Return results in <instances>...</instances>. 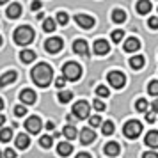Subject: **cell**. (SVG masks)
<instances>
[{"mask_svg": "<svg viewBox=\"0 0 158 158\" xmlns=\"http://www.w3.org/2000/svg\"><path fill=\"white\" fill-rule=\"evenodd\" d=\"M52 77H53V71H52V68L48 64H41L34 66V69H32V80H34V84L39 87H46L48 84L52 82Z\"/></svg>", "mask_w": 158, "mask_h": 158, "instance_id": "cell-1", "label": "cell"}, {"mask_svg": "<svg viewBox=\"0 0 158 158\" xmlns=\"http://www.w3.org/2000/svg\"><path fill=\"white\" fill-rule=\"evenodd\" d=\"M13 39H15L16 44H20V46H27V44L32 43V39H34V30L30 29L29 25H22V27H18V29L15 30Z\"/></svg>", "mask_w": 158, "mask_h": 158, "instance_id": "cell-2", "label": "cell"}, {"mask_svg": "<svg viewBox=\"0 0 158 158\" xmlns=\"http://www.w3.org/2000/svg\"><path fill=\"white\" fill-rule=\"evenodd\" d=\"M62 77L66 80H71V82H77V80L82 77V68H80L78 62H66L64 68H62Z\"/></svg>", "mask_w": 158, "mask_h": 158, "instance_id": "cell-3", "label": "cell"}, {"mask_svg": "<svg viewBox=\"0 0 158 158\" xmlns=\"http://www.w3.org/2000/svg\"><path fill=\"white\" fill-rule=\"evenodd\" d=\"M140 131H142V124H140V121H135V119L128 121L123 128V133L126 139H137L140 135Z\"/></svg>", "mask_w": 158, "mask_h": 158, "instance_id": "cell-4", "label": "cell"}, {"mask_svg": "<svg viewBox=\"0 0 158 158\" xmlns=\"http://www.w3.org/2000/svg\"><path fill=\"white\" fill-rule=\"evenodd\" d=\"M107 80L114 89H121V87H124V84H126V77H124L121 71H108Z\"/></svg>", "mask_w": 158, "mask_h": 158, "instance_id": "cell-5", "label": "cell"}, {"mask_svg": "<svg viewBox=\"0 0 158 158\" xmlns=\"http://www.w3.org/2000/svg\"><path fill=\"white\" fill-rule=\"evenodd\" d=\"M73 114L77 119H85L87 115H89V103L84 100L77 101L75 105H73Z\"/></svg>", "mask_w": 158, "mask_h": 158, "instance_id": "cell-6", "label": "cell"}, {"mask_svg": "<svg viewBox=\"0 0 158 158\" xmlns=\"http://www.w3.org/2000/svg\"><path fill=\"white\" fill-rule=\"evenodd\" d=\"M62 46H64V43H62L60 37H50V39L44 41V50L48 53H57V52L62 50Z\"/></svg>", "mask_w": 158, "mask_h": 158, "instance_id": "cell-7", "label": "cell"}, {"mask_svg": "<svg viewBox=\"0 0 158 158\" xmlns=\"http://www.w3.org/2000/svg\"><path fill=\"white\" fill-rule=\"evenodd\" d=\"M25 130L30 131V133H39L41 131V119L37 115H30L25 121Z\"/></svg>", "mask_w": 158, "mask_h": 158, "instance_id": "cell-8", "label": "cell"}, {"mask_svg": "<svg viewBox=\"0 0 158 158\" xmlns=\"http://www.w3.org/2000/svg\"><path fill=\"white\" fill-rule=\"evenodd\" d=\"M75 22L78 23V27L80 29H93V25H94V18L93 16H89V15H75Z\"/></svg>", "mask_w": 158, "mask_h": 158, "instance_id": "cell-9", "label": "cell"}, {"mask_svg": "<svg viewBox=\"0 0 158 158\" xmlns=\"http://www.w3.org/2000/svg\"><path fill=\"white\" fill-rule=\"evenodd\" d=\"M73 52L78 53V55H84V57H89V46L84 39H77L73 43Z\"/></svg>", "mask_w": 158, "mask_h": 158, "instance_id": "cell-10", "label": "cell"}, {"mask_svg": "<svg viewBox=\"0 0 158 158\" xmlns=\"http://www.w3.org/2000/svg\"><path fill=\"white\" fill-rule=\"evenodd\" d=\"M108 52H110V44H108V41H105V39H98V41L94 43V53H96V55H107Z\"/></svg>", "mask_w": 158, "mask_h": 158, "instance_id": "cell-11", "label": "cell"}, {"mask_svg": "<svg viewBox=\"0 0 158 158\" xmlns=\"http://www.w3.org/2000/svg\"><path fill=\"white\" fill-rule=\"evenodd\" d=\"M20 100L25 103V105H34L36 103V93L32 89H23L22 94H20Z\"/></svg>", "mask_w": 158, "mask_h": 158, "instance_id": "cell-12", "label": "cell"}, {"mask_svg": "<svg viewBox=\"0 0 158 158\" xmlns=\"http://www.w3.org/2000/svg\"><path fill=\"white\" fill-rule=\"evenodd\" d=\"M96 139V135H94L93 128H84L82 131H80V142L84 144V146H87V144H91Z\"/></svg>", "mask_w": 158, "mask_h": 158, "instance_id": "cell-13", "label": "cell"}, {"mask_svg": "<svg viewBox=\"0 0 158 158\" xmlns=\"http://www.w3.org/2000/svg\"><path fill=\"white\" fill-rule=\"evenodd\" d=\"M16 77H18V73H16V71H6L2 77H0V87L13 84V82L16 80Z\"/></svg>", "mask_w": 158, "mask_h": 158, "instance_id": "cell-14", "label": "cell"}, {"mask_svg": "<svg viewBox=\"0 0 158 158\" xmlns=\"http://www.w3.org/2000/svg\"><path fill=\"white\" fill-rule=\"evenodd\" d=\"M140 48V41L137 39V37H128L126 39V43H124V52H137Z\"/></svg>", "mask_w": 158, "mask_h": 158, "instance_id": "cell-15", "label": "cell"}, {"mask_svg": "<svg viewBox=\"0 0 158 158\" xmlns=\"http://www.w3.org/2000/svg\"><path fill=\"white\" fill-rule=\"evenodd\" d=\"M103 151H105V155H108V156H117L119 151H121V148H119V144L117 142H107Z\"/></svg>", "mask_w": 158, "mask_h": 158, "instance_id": "cell-16", "label": "cell"}, {"mask_svg": "<svg viewBox=\"0 0 158 158\" xmlns=\"http://www.w3.org/2000/svg\"><path fill=\"white\" fill-rule=\"evenodd\" d=\"M20 15H22V6L20 4H11L7 7V16L11 18V20H16V18H20Z\"/></svg>", "mask_w": 158, "mask_h": 158, "instance_id": "cell-17", "label": "cell"}, {"mask_svg": "<svg viewBox=\"0 0 158 158\" xmlns=\"http://www.w3.org/2000/svg\"><path fill=\"white\" fill-rule=\"evenodd\" d=\"M146 144H148L149 148H158V131L156 130L148 131V135H146Z\"/></svg>", "mask_w": 158, "mask_h": 158, "instance_id": "cell-18", "label": "cell"}, {"mask_svg": "<svg viewBox=\"0 0 158 158\" xmlns=\"http://www.w3.org/2000/svg\"><path fill=\"white\" fill-rule=\"evenodd\" d=\"M30 144V139L29 135H25V133H20V135L16 137V148L18 149H27Z\"/></svg>", "mask_w": 158, "mask_h": 158, "instance_id": "cell-19", "label": "cell"}, {"mask_svg": "<svg viewBox=\"0 0 158 158\" xmlns=\"http://www.w3.org/2000/svg\"><path fill=\"white\" fill-rule=\"evenodd\" d=\"M73 151V146L69 142H59V148H57V153L60 156H68V155H71Z\"/></svg>", "mask_w": 158, "mask_h": 158, "instance_id": "cell-20", "label": "cell"}, {"mask_svg": "<svg viewBox=\"0 0 158 158\" xmlns=\"http://www.w3.org/2000/svg\"><path fill=\"white\" fill-rule=\"evenodd\" d=\"M137 11H139L140 15H148L151 11V2L149 0H140V2L137 4Z\"/></svg>", "mask_w": 158, "mask_h": 158, "instance_id": "cell-21", "label": "cell"}, {"mask_svg": "<svg viewBox=\"0 0 158 158\" xmlns=\"http://www.w3.org/2000/svg\"><path fill=\"white\" fill-rule=\"evenodd\" d=\"M77 135H78V131H77V128H75V126H71V124L64 126V137L68 139V140H75V139H77Z\"/></svg>", "mask_w": 158, "mask_h": 158, "instance_id": "cell-22", "label": "cell"}, {"mask_svg": "<svg viewBox=\"0 0 158 158\" xmlns=\"http://www.w3.org/2000/svg\"><path fill=\"white\" fill-rule=\"evenodd\" d=\"M130 66L133 69H140L144 66V57L142 55H135V57H130Z\"/></svg>", "mask_w": 158, "mask_h": 158, "instance_id": "cell-23", "label": "cell"}, {"mask_svg": "<svg viewBox=\"0 0 158 158\" xmlns=\"http://www.w3.org/2000/svg\"><path fill=\"white\" fill-rule=\"evenodd\" d=\"M20 57H22V62L29 64V62H32V60L36 59V53H34L32 50H23L22 53H20Z\"/></svg>", "mask_w": 158, "mask_h": 158, "instance_id": "cell-24", "label": "cell"}, {"mask_svg": "<svg viewBox=\"0 0 158 158\" xmlns=\"http://www.w3.org/2000/svg\"><path fill=\"white\" fill-rule=\"evenodd\" d=\"M112 20H114L115 23H123L124 20H126V15H124V11H121V9H115L114 13H112Z\"/></svg>", "mask_w": 158, "mask_h": 158, "instance_id": "cell-25", "label": "cell"}, {"mask_svg": "<svg viewBox=\"0 0 158 158\" xmlns=\"http://www.w3.org/2000/svg\"><path fill=\"white\" fill-rule=\"evenodd\" d=\"M11 137H13V130L11 128H2L0 130V140H2V142H9Z\"/></svg>", "mask_w": 158, "mask_h": 158, "instance_id": "cell-26", "label": "cell"}, {"mask_svg": "<svg viewBox=\"0 0 158 158\" xmlns=\"http://www.w3.org/2000/svg\"><path fill=\"white\" fill-rule=\"evenodd\" d=\"M101 131L105 133V135H112L114 133V123L112 121H105L101 124Z\"/></svg>", "mask_w": 158, "mask_h": 158, "instance_id": "cell-27", "label": "cell"}, {"mask_svg": "<svg viewBox=\"0 0 158 158\" xmlns=\"http://www.w3.org/2000/svg\"><path fill=\"white\" fill-rule=\"evenodd\" d=\"M43 30L44 32H53V30H55V20L46 18V20L43 22Z\"/></svg>", "mask_w": 158, "mask_h": 158, "instance_id": "cell-28", "label": "cell"}, {"mask_svg": "<svg viewBox=\"0 0 158 158\" xmlns=\"http://www.w3.org/2000/svg\"><path fill=\"white\" fill-rule=\"evenodd\" d=\"M69 100H73V93H69V91H60L59 93V101L60 103H68Z\"/></svg>", "mask_w": 158, "mask_h": 158, "instance_id": "cell-29", "label": "cell"}, {"mask_svg": "<svg viewBox=\"0 0 158 158\" xmlns=\"http://www.w3.org/2000/svg\"><path fill=\"white\" fill-rule=\"evenodd\" d=\"M148 91H149L151 96H158V80H151L149 85H148Z\"/></svg>", "mask_w": 158, "mask_h": 158, "instance_id": "cell-30", "label": "cell"}, {"mask_svg": "<svg viewBox=\"0 0 158 158\" xmlns=\"http://www.w3.org/2000/svg\"><path fill=\"white\" fill-rule=\"evenodd\" d=\"M39 144H41V148H44V149H50V148H52V137H48V135L41 137Z\"/></svg>", "mask_w": 158, "mask_h": 158, "instance_id": "cell-31", "label": "cell"}, {"mask_svg": "<svg viewBox=\"0 0 158 158\" xmlns=\"http://www.w3.org/2000/svg\"><path fill=\"white\" fill-rule=\"evenodd\" d=\"M135 108L139 110V112H146V110H148V101L146 100H137Z\"/></svg>", "mask_w": 158, "mask_h": 158, "instance_id": "cell-32", "label": "cell"}, {"mask_svg": "<svg viewBox=\"0 0 158 158\" xmlns=\"http://www.w3.org/2000/svg\"><path fill=\"white\" fill-rule=\"evenodd\" d=\"M96 94H98L100 98H107L108 96V89L105 85H98L96 87Z\"/></svg>", "mask_w": 158, "mask_h": 158, "instance_id": "cell-33", "label": "cell"}, {"mask_svg": "<svg viewBox=\"0 0 158 158\" xmlns=\"http://www.w3.org/2000/svg\"><path fill=\"white\" fill-rule=\"evenodd\" d=\"M110 37H112V41H114V43H119V41L123 39V30L121 29H115Z\"/></svg>", "mask_w": 158, "mask_h": 158, "instance_id": "cell-34", "label": "cell"}, {"mask_svg": "<svg viewBox=\"0 0 158 158\" xmlns=\"http://www.w3.org/2000/svg\"><path fill=\"white\" fill-rule=\"evenodd\" d=\"M25 114H27V108L23 107V105H16L15 107V115L16 117H23Z\"/></svg>", "mask_w": 158, "mask_h": 158, "instance_id": "cell-35", "label": "cell"}, {"mask_svg": "<svg viewBox=\"0 0 158 158\" xmlns=\"http://www.w3.org/2000/svg\"><path fill=\"white\" fill-rule=\"evenodd\" d=\"M57 22H59V25H66V23L69 22V16L66 15V13H59L57 15Z\"/></svg>", "mask_w": 158, "mask_h": 158, "instance_id": "cell-36", "label": "cell"}, {"mask_svg": "<svg viewBox=\"0 0 158 158\" xmlns=\"http://www.w3.org/2000/svg\"><path fill=\"white\" fill-rule=\"evenodd\" d=\"M148 25H149V29L156 30L158 29V16H151L149 20H148Z\"/></svg>", "mask_w": 158, "mask_h": 158, "instance_id": "cell-37", "label": "cell"}, {"mask_svg": "<svg viewBox=\"0 0 158 158\" xmlns=\"http://www.w3.org/2000/svg\"><path fill=\"white\" fill-rule=\"evenodd\" d=\"M89 123H91V126H100L101 124V117L100 115H93V117H89Z\"/></svg>", "mask_w": 158, "mask_h": 158, "instance_id": "cell-38", "label": "cell"}, {"mask_svg": "<svg viewBox=\"0 0 158 158\" xmlns=\"http://www.w3.org/2000/svg\"><path fill=\"white\" fill-rule=\"evenodd\" d=\"M64 85H66V78L64 77H57V78H55V87H57V89H62Z\"/></svg>", "mask_w": 158, "mask_h": 158, "instance_id": "cell-39", "label": "cell"}, {"mask_svg": "<svg viewBox=\"0 0 158 158\" xmlns=\"http://www.w3.org/2000/svg\"><path fill=\"white\" fill-rule=\"evenodd\" d=\"M94 108H96L98 112H103V110H105V103L101 100H94Z\"/></svg>", "mask_w": 158, "mask_h": 158, "instance_id": "cell-40", "label": "cell"}, {"mask_svg": "<svg viewBox=\"0 0 158 158\" xmlns=\"http://www.w3.org/2000/svg\"><path fill=\"white\" fill-rule=\"evenodd\" d=\"M2 158H16L15 149H6V151H4V156H2Z\"/></svg>", "mask_w": 158, "mask_h": 158, "instance_id": "cell-41", "label": "cell"}, {"mask_svg": "<svg viewBox=\"0 0 158 158\" xmlns=\"http://www.w3.org/2000/svg\"><path fill=\"white\" fill-rule=\"evenodd\" d=\"M142 158H158V153H155V151H148V153H144Z\"/></svg>", "mask_w": 158, "mask_h": 158, "instance_id": "cell-42", "label": "cell"}, {"mask_svg": "<svg viewBox=\"0 0 158 158\" xmlns=\"http://www.w3.org/2000/svg\"><path fill=\"white\" fill-rule=\"evenodd\" d=\"M151 107H153V114H158V100L153 101V105H151Z\"/></svg>", "mask_w": 158, "mask_h": 158, "instance_id": "cell-43", "label": "cell"}, {"mask_svg": "<svg viewBox=\"0 0 158 158\" xmlns=\"http://www.w3.org/2000/svg\"><path fill=\"white\" fill-rule=\"evenodd\" d=\"M39 7H41V2H39V0H36V2H32V9H34V11H37Z\"/></svg>", "mask_w": 158, "mask_h": 158, "instance_id": "cell-44", "label": "cell"}, {"mask_svg": "<svg viewBox=\"0 0 158 158\" xmlns=\"http://www.w3.org/2000/svg\"><path fill=\"white\" fill-rule=\"evenodd\" d=\"M146 119H148V123H153V121H155V114H153V112H149V114L146 115Z\"/></svg>", "mask_w": 158, "mask_h": 158, "instance_id": "cell-45", "label": "cell"}, {"mask_svg": "<svg viewBox=\"0 0 158 158\" xmlns=\"http://www.w3.org/2000/svg\"><path fill=\"white\" fill-rule=\"evenodd\" d=\"M75 158H91V155H87V153H78Z\"/></svg>", "mask_w": 158, "mask_h": 158, "instance_id": "cell-46", "label": "cell"}, {"mask_svg": "<svg viewBox=\"0 0 158 158\" xmlns=\"http://www.w3.org/2000/svg\"><path fill=\"white\" fill-rule=\"evenodd\" d=\"M53 128H55V126H53V123H52V121L46 123V130H53Z\"/></svg>", "mask_w": 158, "mask_h": 158, "instance_id": "cell-47", "label": "cell"}, {"mask_svg": "<svg viewBox=\"0 0 158 158\" xmlns=\"http://www.w3.org/2000/svg\"><path fill=\"white\" fill-rule=\"evenodd\" d=\"M68 121H69V123H75V121H77V117H75V115H71V114H69V115H68Z\"/></svg>", "mask_w": 158, "mask_h": 158, "instance_id": "cell-48", "label": "cell"}, {"mask_svg": "<svg viewBox=\"0 0 158 158\" xmlns=\"http://www.w3.org/2000/svg\"><path fill=\"white\" fill-rule=\"evenodd\" d=\"M4 123H6V117H4V115L0 114V126H2V124H4Z\"/></svg>", "mask_w": 158, "mask_h": 158, "instance_id": "cell-49", "label": "cell"}, {"mask_svg": "<svg viewBox=\"0 0 158 158\" xmlns=\"http://www.w3.org/2000/svg\"><path fill=\"white\" fill-rule=\"evenodd\" d=\"M4 108V101H2V98H0V110Z\"/></svg>", "mask_w": 158, "mask_h": 158, "instance_id": "cell-50", "label": "cell"}, {"mask_svg": "<svg viewBox=\"0 0 158 158\" xmlns=\"http://www.w3.org/2000/svg\"><path fill=\"white\" fill-rule=\"evenodd\" d=\"M2 43H4V41H2V37H0V46H2Z\"/></svg>", "mask_w": 158, "mask_h": 158, "instance_id": "cell-51", "label": "cell"}, {"mask_svg": "<svg viewBox=\"0 0 158 158\" xmlns=\"http://www.w3.org/2000/svg\"><path fill=\"white\" fill-rule=\"evenodd\" d=\"M0 158H2V153H0Z\"/></svg>", "mask_w": 158, "mask_h": 158, "instance_id": "cell-52", "label": "cell"}]
</instances>
